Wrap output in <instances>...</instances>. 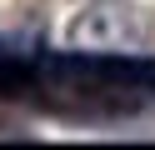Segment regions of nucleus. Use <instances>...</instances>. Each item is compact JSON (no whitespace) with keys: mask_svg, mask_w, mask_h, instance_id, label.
I'll use <instances>...</instances> for the list:
<instances>
[{"mask_svg":"<svg viewBox=\"0 0 155 150\" xmlns=\"http://www.w3.org/2000/svg\"><path fill=\"white\" fill-rule=\"evenodd\" d=\"M70 45L100 50V55H140L150 50V25L125 5H95L70 25Z\"/></svg>","mask_w":155,"mask_h":150,"instance_id":"nucleus-1","label":"nucleus"}]
</instances>
